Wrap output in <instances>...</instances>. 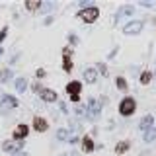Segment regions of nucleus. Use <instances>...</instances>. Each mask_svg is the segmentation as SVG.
I'll list each match as a JSON object with an SVG mask.
<instances>
[{"mask_svg": "<svg viewBox=\"0 0 156 156\" xmlns=\"http://www.w3.org/2000/svg\"><path fill=\"white\" fill-rule=\"evenodd\" d=\"M62 156H74V154H62Z\"/></svg>", "mask_w": 156, "mask_h": 156, "instance_id": "obj_24", "label": "nucleus"}, {"mask_svg": "<svg viewBox=\"0 0 156 156\" xmlns=\"http://www.w3.org/2000/svg\"><path fill=\"white\" fill-rule=\"evenodd\" d=\"M127 148H129V143H121V144L115 146V152H117V154H123Z\"/></svg>", "mask_w": 156, "mask_h": 156, "instance_id": "obj_16", "label": "nucleus"}, {"mask_svg": "<svg viewBox=\"0 0 156 156\" xmlns=\"http://www.w3.org/2000/svg\"><path fill=\"white\" fill-rule=\"evenodd\" d=\"M88 117H92V119H96L98 115H100V109H101V101L100 100H88Z\"/></svg>", "mask_w": 156, "mask_h": 156, "instance_id": "obj_2", "label": "nucleus"}, {"mask_svg": "<svg viewBox=\"0 0 156 156\" xmlns=\"http://www.w3.org/2000/svg\"><path fill=\"white\" fill-rule=\"evenodd\" d=\"M82 148H84V152H92V150H94V140H92L90 136H84V139H82Z\"/></svg>", "mask_w": 156, "mask_h": 156, "instance_id": "obj_12", "label": "nucleus"}, {"mask_svg": "<svg viewBox=\"0 0 156 156\" xmlns=\"http://www.w3.org/2000/svg\"><path fill=\"white\" fill-rule=\"evenodd\" d=\"M6 76H10V72H8V70L0 72V82H2V80H6Z\"/></svg>", "mask_w": 156, "mask_h": 156, "instance_id": "obj_23", "label": "nucleus"}, {"mask_svg": "<svg viewBox=\"0 0 156 156\" xmlns=\"http://www.w3.org/2000/svg\"><path fill=\"white\" fill-rule=\"evenodd\" d=\"M154 139H156V129H154V127H150L148 131H144V140H146V143H152Z\"/></svg>", "mask_w": 156, "mask_h": 156, "instance_id": "obj_13", "label": "nucleus"}, {"mask_svg": "<svg viewBox=\"0 0 156 156\" xmlns=\"http://www.w3.org/2000/svg\"><path fill=\"white\" fill-rule=\"evenodd\" d=\"M135 107H136V104H135L133 98H125L119 104V111H121V115H131L135 111Z\"/></svg>", "mask_w": 156, "mask_h": 156, "instance_id": "obj_1", "label": "nucleus"}, {"mask_svg": "<svg viewBox=\"0 0 156 156\" xmlns=\"http://www.w3.org/2000/svg\"><path fill=\"white\" fill-rule=\"evenodd\" d=\"M140 29H143V22H140V20H136V22H131V23H127L123 31L127 33V35H135V33H139Z\"/></svg>", "mask_w": 156, "mask_h": 156, "instance_id": "obj_5", "label": "nucleus"}, {"mask_svg": "<svg viewBox=\"0 0 156 156\" xmlns=\"http://www.w3.org/2000/svg\"><path fill=\"white\" fill-rule=\"evenodd\" d=\"M57 139H61V140H66V139H68V131H66V129H61V131H57Z\"/></svg>", "mask_w": 156, "mask_h": 156, "instance_id": "obj_18", "label": "nucleus"}, {"mask_svg": "<svg viewBox=\"0 0 156 156\" xmlns=\"http://www.w3.org/2000/svg\"><path fill=\"white\" fill-rule=\"evenodd\" d=\"M33 127H35V131H47V121L43 117H35L33 119Z\"/></svg>", "mask_w": 156, "mask_h": 156, "instance_id": "obj_10", "label": "nucleus"}, {"mask_svg": "<svg viewBox=\"0 0 156 156\" xmlns=\"http://www.w3.org/2000/svg\"><path fill=\"white\" fill-rule=\"evenodd\" d=\"M27 125H18L16 127V131H14V139H16V140H20V139H23V136H26L27 135Z\"/></svg>", "mask_w": 156, "mask_h": 156, "instance_id": "obj_8", "label": "nucleus"}, {"mask_svg": "<svg viewBox=\"0 0 156 156\" xmlns=\"http://www.w3.org/2000/svg\"><path fill=\"white\" fill-rule=\"evenodd\" d=\"M39 96L45 101H57V94L53 90H49V88H41V90H39Z\"/></svg>", "mask_w": 156, "mask_h": 156, "instance_id": "obj_6", "label": "nucleus"}, {"mask_svg": "<svg viewBox=\"0 0 156 156\" xmlns=\"http://www.w3.org/2000/svg\"><path fill=\"white\" fill-rule=\"evenodd\" d=\"M22 146V143H4V150H16Z\"/></svg>", "mask_w": 156, "mask_h": 156, "instance_id": "obj_15", "label": "nucleus"}, {"mask_svg": "<svg viewBox=\"0 0 156 156\" xmlns=\"http://www.w3.org/2000/svg\"><path fill=\"white\" fill-rule=\"evenodd\" d=\"M98 16H100V10L94 8V6H92V8H86V10H82V12H80V18L84 20V22H88V23L96 22Z\"/></svg>", "mask_w": 156, "mask_h": 156, "instance_id": "obj_3", "label": "nucleus"}, {"mask_svg": "<svg viewBox=\"0 0 156 156\" xmlns=\"http://www.w3.org/2000/svg\"><path fill=\"white\" fill-rule=\"evenodd\" d=\"M2 104L4 105H10V107H16V100H14V98H4Z\"/></svg>", "mask_w": 156, "mask_h": 156, "instance_id": "obj_19", "label": "nucleus"}, {"mask_svg": "<svg viewBox=\"0 0 156 156\" xmlns=\"http://www.w3.org/2000/svg\"><path fill=\"white\" fill-rule=\"evenodd\" d=\"M84 78H86V82H96L98 70H96V68H86V70H84Z\"/></svg>", "mask_w": 156, "mask_h": 156, "instance_id": "obj_11", "label": "nucleus"}, {"mask_svg": "<svg viewBox=\"0 0 156 156\" xmlns=\"http://www.w3.org/2000/svg\"><path fill=\"white\" fill-rule=\"evenodd\" d=\"M62 55H65V70H70V51L65 49V51H62Z\"/></svg>", "mask_w": 156, "mask_h": 156, "instance_id": "obj_14", "label": "nucleus"}, {"mask_svg": "<svg viewBox=\"0 0 156 156\" xmlns=\"http://www.w3.org/2000/svg\"><path fill=\"white\" fill-rule=\"evenodd\" d=\"M16 86H18L20 92H23V90H26V80H23V78H20V80L16 82Z\"/></svg>", "mask_w": 156, "mask_h": 156, "instance_id": "obj_21", "label": "nucleus"}, {"mask_svg": "<svg viewBox=\"0 0 156 156\" xmlns=\"http://www.w3.org/2000/svg\"><path fill=\"white\" fill-rule=\"evenodd\" d=\"M80 82H68V86H66V92H68V96H70V100L72 101H78L80 100Z\"/></svg>", "mask_w": 156, "mask_h": 156, "instance_id": "obj_4", "label": "nucleus"}, {"mask_svg": "<svg viewBox=\"0 0 156 156\" xmlns=\"http://www.w3.org/2000/svg\"><path fill=\"white\" fill-rule=\"evenodd\" d=\"M152 123H154V119H152V115H144L143 117V121H140V129H143V131H148L150 129V127H152Z\"/></svg>", "mask_w": 156, "mask_h": 156, "instance_id": "obj_9", "label": "nucleus"}, {"mask_svg": "<svg viewBox=\"0 0 156 156\" xmlns=\"http://www.w3.org/2000/svg\"><path fill=\"white\" fill-rule=\"evenodd\" d=\"M117 88H121V90H127V82L123 78H117Z\"/></svg>", "mask_w": 156, "mask_h": 156, "instance_id": "obj_22", "label": "nucleus"}, {"mask_svg": "<svg viewBox=\"0 0 156 156\" xmlns=\"http://www.w3.org/2000/svg\"><path fill=\"white\" fill-rule=\"evenodd\" d=\"M39 6H41V2H27V4H26L27 10H37Z\"/></svg>", "mask_w": 156, "mask_h": 156, "instance_id": "obj_20", "label": "nucleus"}, {"mask_svg": "<svg viewBox=\"0 0 156 156\" xmlns=\"http://www.w3.org/2000/svg\"><path fill=\"white\" fill-rule=\"evenodd\" d=\"M150 78H152V74H150V72L146 70V72H143V74H140V82H143V84H148Z\"/></svg>", "mask_w": 156, "mask_h": 156, "instance_id": "obj_17", "label": "nucleus"}, {"mask_svg": "<svg viewBox=\"0 0 156 156\" xmlns=\"http://www.w3.org/2000/svg\"><path fill=\"white\" fill-rule=\"evenodd\" d=\"M0 53H2V49H0Z\"/></svg>", "mask_w": 156, "mask_h": 156, "instance_id": "obj_25", "label": "nucleus"}, {"mask_svg": "<svg viewBox=\"0 0 156 156\" xmlns=\"http://www.w3.org/2000/svg\"><path fill=\"white\" fill-rule=\"evenodd\" d=\"M131 14H135V8L133 6H121L119 12H117V20H123L127 16H131Z\"/></svg>", "mask_w": 156, "mask_h": 156, "instance_id": "obj_7", "label": "nucleus"}]
</instances>
